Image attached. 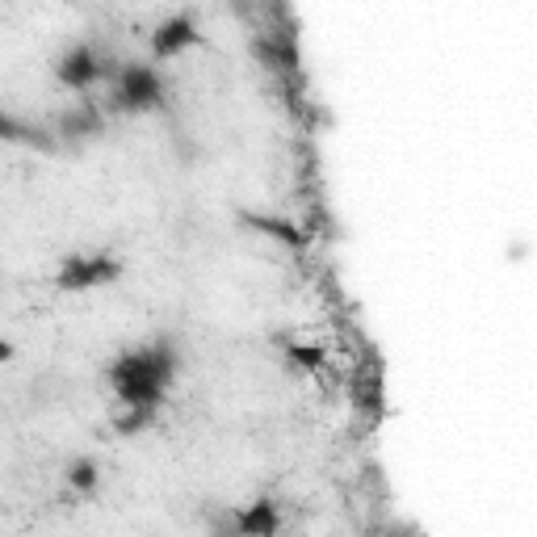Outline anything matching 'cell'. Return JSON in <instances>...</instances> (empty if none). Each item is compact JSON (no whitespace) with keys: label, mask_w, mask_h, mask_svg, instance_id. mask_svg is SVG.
Here are the masks:
<instances>
[{"label":"cell","mask_w":537,"mask_h":537,"mask_svg":"<svg viewBox=\"0 0 537 537\" xmlns=\"http://www.w3.org/2000/svg\"><path fill=\"white\" fill-rule=\"evenodd\" d=\"M173 374H177V349L168 345V340L131 349L110 365V382L118 391V403H143V407H156L164 399Z\"/></svg>","instance_id":"obj_1"},{"label":"cell","mask_w":537,"mask_h":537,"mask_svg":"<svg viewBox=\"0 0 537 537\" xmlns=\"http://www.w3.org/2000/svg\"><path fill=\"white\" fill-rule=\"evenodd\" d=\"M164 105V80L147 63H122V72L114 80V110L126 114H152Z\"/></svg>","instance_id":"obj_2"},{"label":"cell","mask_w":537,"mask_h":537,"mask_svg":"<svg viewBox=\"0 0 537 537\" xmlns=\"http://www.w3.org/2000/svg\"><path fill=\"white\" fill-rule=\"evenodd\" d=\"M114 277H122V261H114L105 252H93V256H68L55 273V286L59 290H93V286L114 282Z\"/></svg>","instance_id":"obj_3"},{"label":"cell","mask_w":537,"mask_h":537,"mask_svg":"<svg viewBox=\"0 0 537 537\" xmlns=\"http://www.w3.org/2000/svg\"><path fill=\"white\" fill-rule=\"evenodd\" d=\"M55 80L63 84V89H93V84L101 80V51L93 47V42H80V47H72L68 55H59L55 63Z\"/></svg>","instance_id":"obj_4"},{"label":"cell","mask_w":537,"mask_h":537,"mask_svg":"<svg viewBox=\"0 0 537 537\" xmlns=\"http://www.w3.org/2000/svg\"><path fill=\"white\" fill-rule=\"evenodd\" d=\"M198 21H193V13H173V17H164L156 34H152V55L156 59H177L181 51H189L193 42H198Z\"/></svg>","instance_id":"obj_5"},{"label":"cell","mask_w":537,"mask_h":537,"mask_svg":"<svg viewBox=\"0 0 537 537\" xmlns=\"http://www.w3.org/2000/svg\"><path fill=\"white\" fill-rule=\"evenodd\" d=\"M0 143H21V147H34V152H59V139L42 126L26 122V118H13L9 110H0Z\"/></svg>","instance_id":"obj_6"},{"label":"cell","mask_w":537,"mask_h":537,"mask_svg":"<svg viewBox=\"0 0 537 537\" xmlns=\"http://www.w3.org/2000/svg\"><path fill=\"white\" fill-rule=\"evenodd\" d=\"M105 131V118L93 101H80L72 105V110H63L59 114V135L63 139H72V143H84V139H97Z\"/></svg>","instance_id":"obj_7"},{"label":"cell","mask_w":537,"mask_h":537,"mask_svg":"<svg viewBox=\"0 0 537 537\" xmlns=\"http://www.w3.org/2000/svg\"><path fill=\"white\" fill-rule=\"evenodd\" d=\"M231 529L235 533H248V537H273L277 529H282V517H277V504L273 500H256L252 508L235 512Z\"/></svg>","instance_id":"obj_8"},{"label":"cell","mask_w":537,"mask_h":537,"mask_svg":"<svg viewBox=\"0 0 537 537\" xmlns=\"http://www.w3.org/2000/svg\"><path fill=\"white\" fill-rule=\"evenodd\" d=\"M240 223H248L252 231H261V235H269V240L286 244V248H303V244H307V235L298 231L290 219H277V214H256V210H244V214H240Z\"/></svg>","instance_id":"obj_9"},{"label":"cell","mask_w":537,"mask_h":537,"mask_svg":"<svg viewBox=\"0 0 537 537\" xmlns=\"http://www.w3.org/2000/svg\"><path fill=\"white\" fill-rule=\"evenodd\" d=\"M156 420V407H143V403H118V412H114V433L118 437H135L143 433L147 424Z\"/></svg>","instance_id":"obj_10"},{"label":"cell","mask_w":537,"mask_h":537,"mask_svg":"<svg viewBox=\"0 0 537 537\" xmlns=\"http://www.w3.org/2000/svg\"><path fill=\"white\" fill-rule=\"evenodd\" d=\"M97 483H101V470H97L93 458H72L68 462V487L72 491H80V496H93Z\"/></svg>","instance_id":"obj_11"},{"label":"cell","mask_w":537,"mask_h":537,"mask_svg":"<svg viewBox=\"0 0 537 537\" xmlns=\"http://www.w3.org/2000/svg\"><path fill=\"white\" fill-rule=\"evenodd\" d=\"M286 357L294 370H319V365H324V349H315V345H290Z\"/></svg>","instance_id":"obj_12"},{"label":"cell","mask_w":537,"mask_h":537,"mask_svg":"<svg viewBox=\"0 0 537 537\" xmlns=\"http://www.w3.org/2000/svg\"><path fill=\"white\" fill-rule=\"evenodd\" d=\"M0 361H13V345H9V340H0Z\"/></svg>","instance_id":"obj_13"}]
</instances>
